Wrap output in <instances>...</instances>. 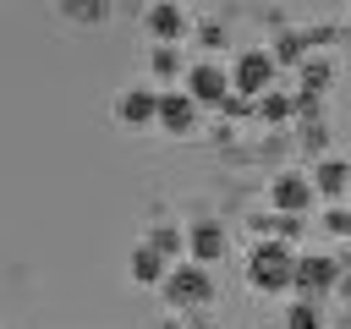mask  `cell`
Returning a JSON list of instances; mask_svg holds the SVG:
<instances>
[{
    "label": "cell",
    "mask_w": 351,
    "mask_h": 329,
    "mask_svg": "<svg viewBox=\"0 0 351 329\" xmlns=\"http://www.w3.org/2000/svg\"><path fill=\"white\" fill-rule=\"evenodd\" d=\"M247 280H252L258 291H291V280H296V252H291L285 241H263V247H252V258H247Z\"/></svg>",
    "instance_id": "6da1fadb"
},
{
    "label": "cell",
    "mask_w": 351,
    "mask_h": 329,
    "mask_svg": "<svg viewBox=\"0 0 351 329\" xmlns=\"http://www.w3.org/2000/svg\"><path fill=\"white\" fill-rule=\"evenodd\" d=\"M165 296H170V307H203L214 296V280H208L203 263H176L165 274Z\"/></svg>",
    "instance_id": "7a4b0ae2"
},
{
    "label": "cell",
    "mask_w": 351,
    "mask_h": 329,
    "mask_svg": "<svg viewBox=\"0 0 351 329\" xmlns=\"http://www.w3.org/2000/svg\"><path fill=\"white\" fill-rule=\"evenodd\" d=\"M230 88H236V93H269V88H274V55H263V49H247V55L236 60V77H230Z\"/></svg>",
    "instance_id": "3957f363"
},
{
    "label": "cell",
    "mask_w": 351,
    "mask_h": 329,
    "mask_svg": "<svg viewBox=\"0 0 351 329\" xmlns=\"http://www.w3.org/2000/svg\"><path fill=\"white\" fill-rule=\"evenodd\" d=\"M335 280H340V263H335V258H324V252H318V258H296V280H291V285H296L302 296L318 302V291H329Z\"/></svg>",
    "instance_id": "277c9868"
},
{
    "label": "cell",
    "mask_w": 351,
    "mask_h": 329,
    "mask_svg": "<svg viewBox=\"0 0 351 329\" xmlns=\"http://www.w3.org/2000/svg\"><path fill=\"white\" fill-rule=\"evenodd\" d=\"M159 126L165 132H176V137H186L192 126H197V99L181 88V93H159Z\"/></svg>",
    "instance_id": "5b68a950"
},
{
    "label": "cell",
    "mask_w": 351,
    "mask_h": 329,
    "mask_svg": "<svg viewBox=\"0 0 351 329\" xmlns=\"http://www.w3.org/2000/svg\"><path fill=\"white\" fill-rule=\"evenodd\" d=\"M186 93H192L197 104H225V99H230V77H225L219 66H192V71H186Z\"/></svg>",
    "instance_id": "8992f818"
},
{
    "label": "cell",
    "mask_w": 351,
    "mask_h": 329,
    "mask_svg": "<svg viewBox=\"0 0 351 329\" xmlns=\"http://www.w3.org/2000/svg\"><path fill=\"white\" fill-rule=\"evenodd\" d=\"M115 115L126 126H148V121H159V93L154 88H126L121 104H115Z\"/></svg>",
    "instance_id": "52a82bcc"
},
{
    "label": "cell",
    "mask_w": 351,
    "mask_h": 329,
    "mask_svg": "<svg viewBox=\"0 0 351 329\" xmlns=\"http://www.w3.org/2000/svg\"><path fill=\"white\" fill-rule=\"evenodd\" d=\"M313 192H318V186H313L307 175H274V192H269V197H274L280 214H302V208L313 203Z\"/></svg>",
    "instance_id": "ba28073f"
},
{
    "label": "cell",
    "mask_w": 351,
    "mask_h": 329,
    "mask_svg": "<svg viewBox=\"0 0 351 329\" xmlns=\"http://www.w3.org/2000/svg\"><path fill=\"white\" fill-rule=\"evenodd\" d=\"M186 252H192V263H214V258L225 252V230H219L214 219L192 225V236H186Z\"/></svg>",
    "instance_id": "9c48e42d"
},
{
    "label": "cell",
    "mask_w": 351,
    "mask_h": 329,
    "mask_svg": "<svg viewBox=\"0 0 351 329\" xmlns=\"http://www.w3.org/2000/svg\"><path fill=\"white\" fill-rule=\"evenodd\" d=\"M165 274H170V269H165V252H154L148 241L132 247V280H137V285H159Z\"/></svg>",
    "instance_id": "30bf717a"
},
{
    "label": "cell",
    "mask_w": 351,
    "mask_h": 329,
    "mask_svg": "<svg viewBox=\"0 0 351 329\" xmlns=\"http://www.w3.org/2000/svg\"><path fill=\"white\" fill-rule=\"evenodd\" d=\"M148 27H154V33L170 44V38H181V27H186V22H181V11L165 0V5H154V11H148Z\"/></svg>",
    "instance_id": "8fae6325"
},
{
    "label": "cell",
    "mask_w": 351,
    "mask_h": 329,
    "mask_svg": "<svg viewBox=\"0 0 351 329\" xmlns=\"http://www.w3.org/2000/svg\"><path fill=\"white\" fill-rule=\"evenodd\" d=\"M346 186H351V170H346L340 159H324V164H318V192L335 197V192H346Z\"/></svg>",
    "instance_id": "7c38bea8"
},
{
    "label": "cell",
    "mask_w": 351,
    "mask_h": 329,
    "mask_svg": "<svg viewBox=\"0 0 351 329\" xmlns=\"http://www.w3.org/2000/svg\"><path fill=\"white\" fill-rule=\"evenodd\" d=\"M60 11L71 22H104L110 16V0H60Z\"/></svg>",
    "instance_id": "4fadbf2b"
},
{
    "label": "cell",
    "mask_w": 351,
    "mask_h": 329,
    "mask_svg": "<svg viewBox=\"0 0 351 329\" xmlns=\"http://www.w3.org/2000/svg\"><path fill=\"white\" fill-rule=\"evenodd\" d=\"M148 247H154V252H165V258H176V252H181V247H186V236H181V230H176V225H159V230H154V236H148Z\"/></svg>",
    "instance_id": "5bb4252c"
},
{
    "label": "cell",
    "mask_w": 351,
    "mask_h": 329,
    "mask_svg": "<svg viewBox=\"0 0 351 329\" xmlns=\"http://www.w3.org/2000/svg\"><path fill=\"white\" fill-rule=\"evenodd\" d=\"M302 82H307V93H324V82H329V60H302Z\"/></svg>",
    "instance_id": "9a60e30c"
},
{
    "label": "cell",
    "mask_w": 351,
    "mask_h": 329,
    "mask_svg": "<svg viewBox=\"0 0 351 329\" xmlns=\"http://www.w3.org/2000/svg\"><path fill=\"white\" fill-rule=\"evenodd\" d=\"M291 329H318V302H313V296H302V302L291 307Z\"/></svg>",
    "instance_id": "2e32d148"
},
{
    "label": "cell",
    "mask_w": 351,
    "mask_h": 329,
    "mask_svg": "<svg viewBox=\"0 0 351 329\" xmlns=\"http://www.w3.org/2000/svg\"><path fill=\"white\" fill-rule=\"evenodd\" d=\"M154 71H159V77H176V71H181V55H176L170 44H159V49H154Z\"/></svg>",
    "instance_id": "e0dca14e"
},
{
    "label": "cell",
    "mask_w": 351,
    "mask_h": 329,
    "mask_svg": "<svg viewBox=\"0 0 351 329\" xmlns=\"http://www.w3.org/2000/svg\"><path fill=\"white\" fill-rule=\"evenodd\" d=\"M302 44H307L302 33H285V38L274 44V60H302Z\"/></svg>",
    "instance_id": "ac0fdd59"
},
{
    "label": "cell",
    "mask_w": 351,
    "mask_h": 329,
    "mask_svg": "<svg viewBox=\"0 0 351 329\" xmlns=\"http://www.w3.org/2000/svg\"><path fill=\"white\" fill-rule=\"evenodd\" d=\"M291 115V99L285 93H263V121H285Z\"/></svg>",
    "instance_id": "d6986e66"
},
{
    "label": "cell",
    "mask_w": 351,
    "mask_h": 329,
    "mask_svg": "<svg viewBox=\"0 0 351 329\" xmlns=\"http://www.w3.org/2000/svg\"><path fill=\"white\" fill-rule=\"evenodd\" d=\"M263 225H274V236H280V241H291V236L302 230V219H296V214H274V219H263Z\"/></svg>",
    "instance_id": "ffe728a7"
},
{
    "label": "cell",
    "mask_w": 351,
    "mask_h": 329,
    "mask_svg": "<svg viewBox=\"0 0 351 329\" xmlns=\"http://www.w3.org/2000/svg\"><path fill=\"white\" fill-rule=\"evenodd\" d=\"M324 225H329L335 236H351V208H329V214H324Z\"/></svg>",
    "instance_id": "44dd1931"
},
{
    "label": "cell",
    "mask_w": 351,
    "mask_h": 329,
    "mask_svg": "<svg viewBox=\"0 0 351 329\" xmlns=\"http://www.w3.org/2000/svg\"><path fill=\"white\" fill-rule=\"evenodd\" d=\"M165 329H181V324H165Z\"/></svg>",
    "instance_id": "7402d4cb"
}]
</instances>
